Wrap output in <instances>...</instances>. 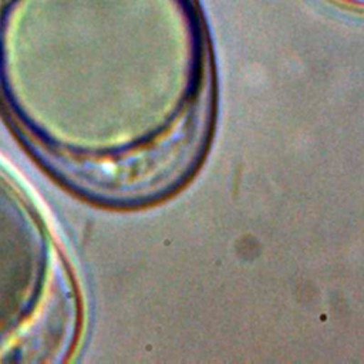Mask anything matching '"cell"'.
I'll use <instances>...</instances> for the list:
<instances>
[{"label":"cell","mask_w":364,"mask_h":364,"mask_svg":"<svg viewBox=\"0 0 364 364\" xmlns=\"http://www.w3.org/2000/svg\"><path fill=\"white\" fill-rule=\"evenodd\" d=\"M348 1H355V3H361V4H364V0H348Z\"/></svg>","instance_id":"obj_1"}]
</instances>
